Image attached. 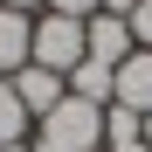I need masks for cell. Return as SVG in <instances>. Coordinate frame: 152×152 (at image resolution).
Masks as SVG:
<instances>
[{
	"instance_id": "cell-15",
	"label": "cell",
	"mask_w": 152,
	"mask_h": 152,
	"mask_svg": "<svg viewBox=\"0 0 152 152\" xmlns=\"http://www.w3.org/2000/svg\"><path fill=\"white\" fill-rule=\"evenodd\" d=\"M0 152H35V145H0Z\"/></svg>"
},
{
	"instance_id": "cell-12",
	"label": "cell",
	"mask_w": 152,
	"mask_h": 152,
	"mask_svg": "<svg viewBox=\"0 0 152 152\" xmlns=\"http://www.w3.org/2000/svg\"><path fill=\"white\" fill-rule=\"evenodd\" d=\"M0 7H7V14H28V21H35V7H42V0H0Z\"/></svg>"
},
{
	"instance_id": "cell-3",
	"label": "cell",
	"mask_w": 152,
	"mask_h": 152,
	"mask_svg": "<svg viewBox=\"0 0 152 152\" xmlns=\"http://www.w3.org/2000/svg\"><path fill=\"white\" fill-rule=\"evenodd\" d=\"M7 83H14V97H21V111H28L35 124H42V118H48V111H56L62 97H69V76H56V69H42V62H28V69H14Z\"/></svg>"
},
{
	"instance_id": "cell-14",
	"label": "cell",
	"mask_w": 152,
	"mask_h": 152,
	"mask_svg": "<svg viewBox=\"0 0 152 152\" xmlns=\"http://www.w3.org/2000/svg\"><path fill=\"white\" fill-rule=\"evenodd\" d=\"M111 152H152V145H145V138H138V145H111Z\"/></svg>"
},
{
	"instance_id": "cell-1",
	"label": "cell",
	"mask_w": 152,
	"mask_h": 152,
	"mask_svg": "<svg viewBox=\"0 0 152 152\" xmlns=\"http://www.w3.org/2000/svg\"><path fill=\"white\" fill-rule=\"evenodd\" d=\"M35 152H104V104L62 97V104L42 118V138H35Z\"/></svg>"
},
{
	"instance_id": "cell-4",
	"label": "cell",
	"mask_w": 152,
	"mask_h": 152,
	"mask_svg": "<svg viewBox=\"0 0 152 152\" xmlns=\"http://www.w3.org/2000/svg\"><path fill=\"white\" fill-rule=\"evenodd\" d=\"M111 104L152 118V48H138V56H124V62L111 69Z\"/></svg>"
},
{
	"instance_id": "cell-16",
	"label": "cell",
	"mask_w": 152,
	"mask_h": 152,
	"mask_svg": "<svg viewBox=\"0 0 152 152\" xmlns=\"http://www.w3.org/2000/svg\"><path fill=\"white\" fill-rule=\"evenodd\" d=\"M145 145H152V118H145Z\"/></svg>"
},
{
	"instance_id": "cell-5",
	"label": "cell",
	"mask_w": 152,
	"mask_h": 152,
	"mask_svg": "<svg viewBox=\"0 0 152 152\" xmlns=\"http://www.w3.org/2000/svg\"><path fill=\"white\" fill-rule=\"evenodd\" d=\"M90 62H104V69H118L124 56H138V42H132V28H124L118 14H90Z\"/></svg>"
},
{
	"instance_id": "cell-10",
	"label": "cell",
	"mask_w": 152,
	"mask_h": 152,
	"mask_svg": "<svg viewBox=\"0 0 152 152\" xmlns=\"http://www.w3.org/2000/svg\"><path fill=\"white\" fill-rule=\"evenodd\" d=\"M124 28H132V42H138V48H152V0H138V7L124 14Z\"/></svg>"
},
{
	"instance_id": "cell-9",
	"label": "cell",
	"mask_w": 152,
	"mask_h": 152,
	"mask_svg": "<svg viewBox=\"0 0 152 152\" xmlns=\"http://www.w3.org/2000/svg\"><path fill=\"white\" fill-rule=\"evenodd\" d=\"M28 138V111H21L14 83H0V145H21Z\"/></svg>"
},
{
	"instance_id": "cell-7",
	"label": "cell",
	"mask_w": 152,
	"mask_h": 152,
	"mask_svg": "<svg viewBox=\"0 0 152 152\" xmlns=\"http://www.w3.org/2000/svg\"><path fill=\"white\" fill-rule=\"evenodd\" d=\"M69 97H83V104H111V69L83 56V62L69 69Z\"/></svg>"
},
{
	"instance_id": "cell-11",
	"label": "cell",
	"mask_w": 152,
	"mask_h": 152,
	"mask_svg": "<svg viewBox=\"0 0 152 152\" xmlns=\"http://www.w3.org/2000/svg\"><path fill=\"white\" fill-rule=\"evenodd\" d=\"M42 7H48V14H69V21H90L104 0H42Z\"/></svg>"
},
{
	"instance_id": "cell-6",
	"label": "cell",
	"mask_w": 152,
	"mask_h": 152,
	"mask_svg": "<svg viewBox=\"0 0 152 152\" xmlns=\"http://www.w3.org/2000/svg\"><path fill=\"white\" fill-rule=\"evenodd\" d=\"M28 56H35V21H28V14H7V7H0V76L28 69Z\"/></svg>"
},
{
	"instance_id": "cell-8",
	"label": "cell",
	"mask_w": 152,
	"mask_h": 152,
	"mask_svg": "<svg viewBox=\"0 0 152 152\" xmlns=\"http://www.w3.org/2000/svg\"><path fill=\"white\" fill-rule=\"evenodd\" d=\"M138 138H145V118L124 111V104H104V152L111 145H138Z\"/></svg>"
},
{
	"instance_id": "cell-2",
	"label": "cell",
	"mask_w": 152,
	"mask_h": 152,
	"mask_svg": "<svg viewBox=\"0 0 152 152\" xmlns=\"http://www.w3.org/2000/svg\"><path fill=\"white\" fill-rule=\"evenodd\" d=\"M90 21H69V14H42L35 21V56L28 62H42V69H56V76H69L76 62L90 56Z\"/></svg>"
},
{
	"instance_id": "cell-13",
	"label": "cell",
	"mask_w": 152,
	"mask_h": 152,
	"mask_svg": "<svg viewBox=\"0 0 152 152\" xmlns=\"http://www.w3.org/2000/svg\"><path fill=\"white\" fill-rule=\"evenodd\" d=\"M132 7H138V0H104V7H97V14H118V21H124Z\"/></svg>"
}]
</instances>
